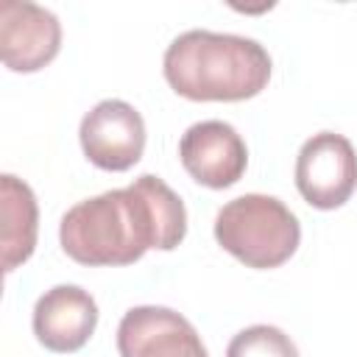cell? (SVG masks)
<instances>
[{"label": "cell", "mask_w": 357, "mask_h": 357, "mask_svg": "<svg viewBox=\"0 0 357 357\" xmlns=\"http://www.w3.org/2000/svg\"><path fill=\"white\" fill-rule=\"evenodd\" d=\"M120 357H209L195 326L170 307L142 304L117 326Z\"/></svg>", "instance_id": "obj_6"}, {"label": "cell", "mask_w": 357, "mask_h": 357, "mask_svg": "<svg viewBox=\"0 0 357 357\" xmlns=\"http://www.w3.org/2000/svg\"><path fill=\"white\" fill-rule=\"evenodd\" d=\"M187 234L181 198L151 173L70 206L59 226L67 257L81 265H131L148 248L173 251Z\"/></svg>", "instance_id": "obj_1"}, {"label": "cell", "mask_w": 357, "mask_h": 357, "mask_svg": "<svg viewBox=\"0 0 357 357\" xmlns=\"http://www.w3.org/2000/svg\"><path fill=\"white\" fill-rule=\"evenodd\" d=\"M162 70L181 98L245 100L268 86L271 56L257 39L195 28L167 45Z\"/></svg>", "instance_id": "obj_2"}, {"label": "cell", "mask_w": 357, "mask_h": 357, "mask_svg": "<svg viewBox=\"0 0 357 357\" xmlns=\"http://www.w3.org/2000/svg\"><path fill=\"white\" fill-rule=\"evenodd\" d=\"M0 209H3V271L11 273L22 265L36 245L39 209L33 190L17 176H0Z\"/></svg>", "instance_id": "obj_10"}, {"label": "cell", "mask_w": 357, "mask_h": 357, "mask_svg": "<svg viewBox=\"0 0 357 357\" xmlns=\"http://www.w3.org/2000/svg\"><path fill=\"white\" fill-rule=\"evenodd\" d=\"M226 357H298V349L279 326L254 324L231 337Z\"/></svg>", "instance_id": "obj_11"}, {"label": "cell", "mask_w": 357, "mask_h": 357, "mask_svg": "<svg viewBox=\"0 0 357 357\" xmlns=\"http://www.w3.org/2000/svg\"><path fill=\"white\" fill-rule=\"evenodd\" d=\"M178 156L184 170L212 190L237 184L248 165L243 137L223 120H201L190 126L178 142Z\"/></svg>", "instance_id": "obj_8"}, {"label": "cell", "mask_w": 357, "mask_h": 357, "mask_svg": "<svg viewBox=\"0 0 357 357\" xmlns=\"http://www.w3.org/2000/svg\"><path fill=\"white\" fill-rule=\"evenodd\" d=\"M61 47V22L53 11L25 3H0V59L14 73H36L56 59Z\"/></svg>", "instance_id": "obj_7"}, {"label": "cell", "mask_w": 357, "mask_h": 357, "mask_svg": "<svg viewBox=\"0 0 357 357\" xmlns=\"http://www.w3.org/2000/svg\"><path fill=\"white\" fill-rule=\"evenodd\" d=\"M296 187L315 209L346 204L357 187V153L343 134H312L296 159Z\"/></svg>", "instance_id": "obj_4"}, {"label": "cell", "mask_w": 357, "mask_h": 357, "mask_svg": "<svg viewBox=\"0 0 357 357\" xmlns=\"http://www.w3.org/2000/svg\"><path fill=\"white\" fill-rule=\"evenodd\" d=\"M84 156L100 170H128L139 162L145 151V123L142 114L126 100H100L84 114L81 128Z\"/></svg>", "instance_id": "obj_5"}, {"label": "cell", "mask_w": 357, "mask_h": 357, "mask_svg": "<svg viewBox=\"0 0 357 357\" xmlns=\"http://www.w3.org/2000/svg\"><path fill=\"white\" fill-rule=\"evenodd\" d=\"M95 326L98 304L78 284H56L33 307V335L50 351H78Z\"/></svg>", "instance_id": "obj_9"}, {"label": "cell", "mask_w": 357, "mask_h": 357, "mask_svg": "<svg viewBox=\"0 0 357 357\" xmlns=\"http://www.w3.org/2000/svg\"><path fill=\"white\" fill-rule=\"evenodd\" d=\"M215 240L248 268H279L301 240L298 218L273 195L231 198L215 215Z\"/></svg>", "instance_id": "obj_3"}]
</instances>
